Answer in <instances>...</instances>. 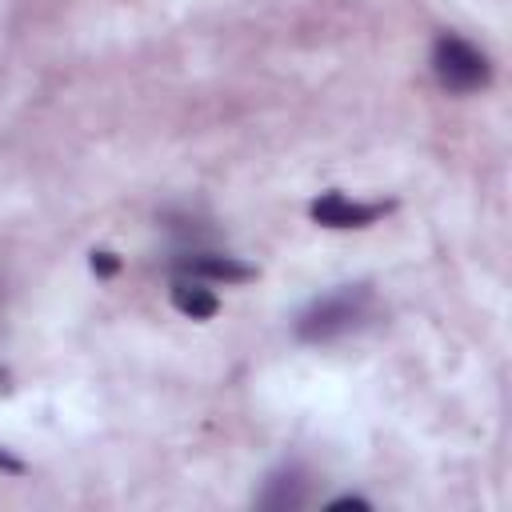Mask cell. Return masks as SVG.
<instances>
[{
    "instance_id": "1",
    "label": "cell",
    "mask_w": 512,
    "mask_h": 512,
    "mask_svg": "<svg viewBox=\"0 0 512 512\" xmlns=\"http://www.w3.org/2000/svg\"><path fill=\"white\" fill-rule=\"evenodd\" d=\"M372 316V288L364 284H344L324 296H316L300 316H296V336L308 344H328L340 340L356 328H364Z\"/></svg>"
},
{
    "instance_id": "2",
    "label": "cell",
    "mask_w": 512,
    "mask_h": 512,
    "mask_svg": "<svg viewBox=\"0 0 512 512\" xmlns=\"http://www.w3.org/2000/svg\"><path fill=\"white\" fill-rule=\"evenodd\" d=\"M432 72H436L440 88H448V92H476V88H484L492 80L488 56L472 40H464L456 32H444L432 44Z\"/></svg>"
},
{
    "instance_id": "3",
    "label": "cell",
    "mask_w": 512,
    "mask_h": 512,
    "mask_svg": "<svg viewBox=\"0 0 512 512\" xmlns=\"http://www.w3.org/2000/svg\"><path fill=\"white\" fill-rule=\"evenodd\" d=\"M384 212H388V204L348 200L344 192H324L320 200H312V220L324 224V228H364Z\"/></svg>"
},
{
    "instance_id": "4",
    "label": "cell",
    "mask_w": 512,
    "mask_h": 512,
    "mask_svg": "<svg viewBox=\"0 0 512 512\" xmlns=\"http://www.w3.org/2000/svg\"><path fill=\"white\" fill-rule=\"evenodd\" d=\"M176 272L180 276H196V280H248L252 276V268H244L240 260H232V256H220V252H204V248H192V252H184L180 260H176Z\"/></svg>"
},
{
    "instance_id": "5",
    "label": "cell",
    "mask_w": 512,
    "mask_h": 512,
    "mask_svg": "<svg viewBox=\"0 0 512 512\" xmlns=\"http://www.w3.org/2000/svg\"><path fill=\"white\" fill-rule=\"evenodd\" d=\"M172 304H176L184 316H192V320H208V316H216V308H220V300H216V292H212L208 280L180 276V272H176V280H172Z\"/></svg>"
},
{
    "instance_id": "6",
    "label": "cell",
    "mask_w": 512,
    "mask_h": 512,
    "mask_svg": "<svg viewBox=\"0 0 512 512\" xmlns=\"http://www.w3.org/2000/svg\"><path fill=\"white\" fill-rule=\"evenodd\" d=\"M300 500H304V480H300V472H276L272 480H268V488H264V496H260V504L264 508H300Z\"/></svg>"
},
{
    "instance_id": "7",
    "label": "cell",
    "mask_w": 512,
    "mask_h": 512,
    "mask_svg": "<svg viewBox=\"0 0 512 512\" xmlns=\"http://www.w3.org/2000/svg\"><path fill=\"white\" fill-rule=\"evenodd\" d=\"M92 272H116L112 252H96V256H92Z\"/></svg>"
},
{
    "instance_id": "8",
    "label": "cell",
    "mask_w": 512,
    "mask_h": 512,
    "mask_svg": "<svg viewBox=\"0 0 512 512\" xmlns=\"http://www.w3.org/2000/svg\"><path fill=\"white\" fill-rule=\"evenodd\" d=\"M0 472H24V464H20L16 456H8V452L0 448Z\"/></svg>"
}]
</instances>
